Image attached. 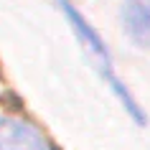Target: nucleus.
<instances>
[{
    "instance_id": "f257e3e1",
    "label": "nucleus",
    "mask_w": 150,
    "mask_h": 150,
    "mask_svg": "<svg viewBox=\"0 0 150 150\" xmlns=\"http://www.w3.org/2000/svg\"><path fill=\"white\" fill-rule=\"evenodd\" d=\"M56 3H59V8L64 10V16L69 18V23H71V28H74V33H76V38L81 41L84 51L92 56V61H94L97 71L102 74L104 84L115 92V97L122 102V107L130 112V117H132L137 125H145V115H142V110L137 107V102L132 99V94L127 92V87L120 81V76L115 74V69H112V56H110V51H107V46L102 43V38L97 36V31L84 21V16L71 5L69 0H56Z\"/></svg>"
},
{
    "instance_id": "7ed1b4c3",
    "label": "nucleus",
    "mask_w": 150,
    "mask_h": 150,
    "mask_svg": "<svg viewBox=\"0 0 150 150\" xmlns=\"http://www.w3.org/2000/svg\"><path fill=\"white\" fill-rule=\"evenodd\" d=\"M122 28L135 46L150 48V0L122 3Z\"/></svg>"
},
{
    "instance_id": "f03ea898",
    "label": "nucleus",
    "mask_w": 150,
    "mask_h": 150,
    "mask_svg": "<svg viewBox=\"0 0 150 150\" xmlns=\"http://www.w3.org/2000/svg\"><path fill=\"white\" fill-rule=\"evenodd\" d=\"M0 150H48V142L25 120L0 115Z\"/></svg>"
}]
</instances>
